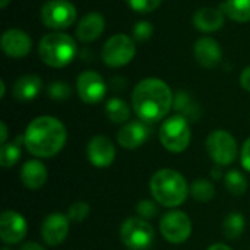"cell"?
I'll return each mask as SVG.
<instances>
[{
    "mask_svg": "<svg viewBox=\"0 0 250 250\" xmlns=\"http://www.w3.org/2000/svg\"><path fill=\"white\" fill-rule=\"evenodd\" d=\"M120 239L127 249L146 250L154 243L155 231L148 221L132 217L120 226Z\"/></svg>",
    "mask_w": 250,
    "mask_h": 250,
    "instance_id": "cell-7",
    "label": "cell"
},
{
    "mask_svg": "<svg viewBox=\"0 0 250 250\" xmlns=\"http://www.w3.org/2000/svg\"><path fill=\"white\" fill-rule=\"evenodd\" d=\"M105 28V19L98 12L86 13L76 26V37L83 42H91L101 37Z\"/></svg>",
    "mask_w": 250,
    "mask_h": 250,
    "instance_id": "cell-19",
    "label": "cell"
},
{
    "mask_svg": "<svg viewBox=\"0 0 250 250\" xmlns=\"http://www.w3.org/2000/svg\"><path fill=\"white\" fill-rule=\"evenodd\" d=\"M240 161H242L243 168L250 173V138L248 141H245V144H243V146H242V151H240Z\"/></svg>",
    "mask_w": 250,
    "mask_h": 250,
    "instance_id": "cell-34",
    "label": "cell"
},
{
    "mask_svg": "<svg viewBox=\"0 0 250 250\" xmlns=\"http://www.w3.org/2000/svg\"><path fill=\"white\" fill-rule=\"evenodd\" d=\"M0 86H1L0 98H3V97H4V94H6V85H4V81H0Z\"/></svg>",
    "mask_w": 250,
    "mask_h": 250,
    "instance_id": "cell-40",
    "label": "cell"
},
{
    "mask_svg": "<svg viewBox=\"0 0 250 250\" xmlns=\"http://www.w3.org/2000/svg\"><path fill=\"white\" fill-rule=\"evenodd\" d=\"M190 195L195 201L199 202H209L215 196V186L211 180L201 177L196 179L190 186Z\"/></svg>",
    "mask_w": 250,
    "mask_h": 250,
    "instance_id": "cell-26",
    "label": "cell"
},
{
    "mask_svg": "<svg viewBox=\"0 0 250 250\" xmlns=\"http://www.w3.org/2000/svg\"><path fill=\"white\" fill-rule=\"evenodd\" d=\"M28 231V224L23 215L16 211L7 209L0 215V240L4 245L21 243Z\"/></svg>",
    "mask_w": 250,
    "mask_h": 250,
    "instance_id": "cell-12",
    "label": "cell"
},
{
    "mask_svg": "<svg viewBox=\"0 0 250 250\" xmlns=\"http://www.w3.org/2000/svg\"><path fill=\"white\" fill-rule=\"evenodd\" d=\"M220 9L236 22L243 23L250 21V0H226Z\"/></svg>",
    "mask_w": 250,
    "mask_h": 250,
    "instance_id": "cell-24",
    "label": "cell"
},
{
    "mask_svg": "<svg viewBox=\"0 0 250 250\" xmlns=\"http://www.w3.org/2000/svg\"><path fill=\"white\" fill-rule=\"evenodd\" d=\"M89 212H91V208H89V205H88L86 202H83V201H76V202H73V204L69 207V209H67V217H69V220L73 221V223H81V221H85V220L88 218Z\"/></svg>",
    "mask_w": 250,
    "mask_h": 250,
    "instance_id": "cell-30",
    "label": "cell"
},
{
    "mask_svg": "<svg viewBox=\"0 0 250 250\" xmlns=\"http://www.w3.org/2000/svg\"><path fill=\"white\" fill-rule=\"evenodd\" d=\"M211 177L214 180H220L223 177V171H221V167L220 166H215L212 170H211Z\"/></svg>",
    "mask_w": 250,
    "mask_h": 250,
    "instance_id": "cell-38",
    "label": "cell"
},
{
    "mask_svg": "<svg viewBox=\"0 0 250 250\" xmlns=\"http://www.w3.org/2000/svg\"><path fill=\"white\" fill-rule=\"evenodd\" d=\"M149 192L157 204L166 208H177L186 201L190 188L179 171L173 168H161L152 174L149 180Z\"/></svg>",
    "mask_w": 250,
    "mask_h": 250,
    "instance_id": "cell-3",
    "label": "cell"
},
{
    "mask_svg": "<svg viewBox=\"0 0 250 250\" xmlns=\"http://www.w3.org/2000/svg\"><path fill=\"white\" fill-rule=\"evenodd\" d=\"M245 226H246V220H245L243 214L239 212V211H231L223 220V224H221L223 236L227 240L234 242V240H237L243 234Z\"/></svg>",
    "mask_w": 250,
    "mask_h": 250,
    "instance_id": "cell-23",
    "label": "cell"
},
{
    "mask_svg": "<svg viewBox=\"0 0 250 250\" xmlns=\"http://www.w3.org/2000/svg\"><path fill=\"white\" fill-rule=\"evenodd\" d=\"M76 92L86 104H98L104 100L107 85L104 78L94 70L82 72L76 79Z\"/></svg>",
    "mask_w": 250,
    "mask_h": 250,
    "instance_id": "cell-11",
    "label": "cell"
},
{
    "mask_svg": "<svg viewBox=\"0 0 250 250\" xmlns=\"http://www.w3.org/2000/svg\"><path fill=\"white\" fill-rule=\"evenodd\" d=\"M173 107L177 111V114L183 116L189 122H198L201 119L202 111H201L199 104L185 91H179L176 94Z\"/></svg>",
    "mask_w": 250,
    "mask_h": 250,
    "instance_id": "cell-22",
    "label": "cell"
},
{
    "mask_svg": "<svg viewBox=\"0 0 250 250\" xmlns=\"http://www.w3.org/2000/svg\"><path fill=\"white\" fill-rule=\"evenodd\" d=\"M240 85L243 89L249 91L250 92V66H248L246 69H243L242 75H240Z\"/></svg>",
    "mask_w": 250,
    "mask_h": 250,
    "instance_id": "cell-35",
    "label": "cell"
},
{
    "mask_svg": "<svg viewBox=\"0 0 250 250\" xmlns=\"http://www.w3.org/2000/svg\"><path fill=\"white\" fill-rule=\"evenodd\" d=\"M136 214L139 218L149 221L160 214V209L154 199H142L136 204Z\"/></svg>",
    "mask_w": 250,
    "mask_h": 250,
    "instance_id": "cell-29",
    "label": "cell"
},
{
    "mask_svg": "<svg viewBox=\"0 0 250 250\" xmlns=\"http://www.w3.org/2000/svg\"><path fill=\"white\" fill-rule=\"evenodd\" d=\"M21 154H22L21 145H18L16 142L1 145V148H0V164H1V167L9 168V167L15 166L19 161Z\"/></svg>",
    "mask_w": 250,
    "mask_h": 250,
    "instance_id": "cell-28",
    "label": "cell"
},
{
    "mask_svg": "<svg viewBox=\"0 0 250 250\" xmlns=\"http://www.w3.org/2000/svg\"><path fill=\"white\" fill-rule=\"evenodd\" d=\"M207 250H233L230 246L224 245V243H215V245H211Z\"/></svg>",
    "mask_w": 250,
    "mask_h": 250,
    "instance_id": "cell-39",
    "label": "cell"
},
{
    "mask_svg": "<svg viewBox=\"0 0 250 250\" xmlns=\"http://www.w3.org/2000/svg\"><path fill=\"white\" fill-rule=\"evenodd\" d=\"M189 123L190 122L180 114H174L166 119L160 126L158 133L161 145L167 151L174 154H180L188 149L192 139V130Z\"/></svg>",
    "mask_w": 250,
    "mask_h": 250,
    "instance_id": "cell-5",
    "label": "cell"
},
{
    "mask_svg": "<svg viewBox=\"0 0 250 250\" xmlns=\"http://www.w3.org/2000/svg\"><path fill=\"white\" fill-rule=\"evenodd\" d=\"M9 1H10V0H0V7H1V9H6V6L9 4Z\"/></svg>",
    "mask_w": 250,
    "mask_h": 250,
    "instance_id": "cell-41",
    "label": "cell"
},
{
    "mask_svg": "<svg viewBox=\"0 0 250 250\" xmlns=\"http://www.w3.org/2000/svg\"><path fill=\"white\" fill-rule=\"evenodd\" d=\"M67 139L64 125L53 116H40L29 122L23 141L28 152L38 158H51L59 154Z\"/></svg>",
    "mask_w": 250,
    "mask_h": 250,
    "instance_id": "cell-2",
    "label": "cell"
},
{
    "mask_svg": "<svg viewBox=\"0 0 250 250\" xmlns=\"http://www.w3.org/2000/svg\"><path fill=\"white\" fill-rule=\"evenodd\" d=\"M163 0H126L129 7L138 13H149L160 7Z\"/></svg>",
    "mask_w": 250,
    "mask_h": 250,
    "instance_id": "cell-32",
    "label": "cell"
},
{
    "mask_svg": "<svg viewBox=\"0 0 250 250\" xmlns=\"http://www.w3.org/2000/svg\"><path fill=\"white\" fill-rule=\"evenodd\" d=\"M136 54L133 38L126 34H116L110 37L101 51L103 62L110 67H122L129 64Z\"/></svg>",
    "mask_w": 250,
    "mask_h": 250,
    "instance_id": "cell-8",
    "label": "cell"
},
{
    "mask_svg": "<svg viewBox=\"0 0 250 250\" xmlns=\"http://www.w3.org/2000/svg\"><path fill=\"white\" fill-rule=\"evenodd\" d=\"M88 161L97 168H107L116 160V146L104 135H97L86 145Z\"/></svg>",
    "mask_w": 250,
    "mask_h": 250,
    "instance_id": "cell-13",
    "label": "cell"
},
{
    "mask_svg": "<svg viewBox=\"0 0 250 250\" xmlns=\"http://www.w3.org/2000/svg\"><path fill=\"white\" fill-rule=\"evenodd\" d=\"M160 231L168 243L182 245L192 234V221L186 212L173 209L161 217Z\"/></svg>",
    "mask_w": 250,
    "mask_h": 250,
    "instance_id": "cell-9",
    "label": "cell"
},
{
    "mask_svg": "<svg viewBox=\"0 0 250 250\" xmlns=\"http://www.w3.org/2000/svg\"><path fill=\"white\" fill-rule=\"evenodd\" d=\"M132 34H133V40H136V41H146V40H149L152 37L154 26L148 21H139L133 26Z\"/></svg>",
    "mask_w": 250,
    "mask_h": 250,
    "instance_id": "cell-33",
    "label": "cell"
},
{
    "mask_svg": "<svg viewBox=\"0 0 250 250\" xmlns=\"http://www.w3.org/2000/svg\"><path fill=\"white\" fill-rule=\"evenodd\" d=\"M105 114L110 119V122H113L116 125H123L129 120L130 110L125 100L114 97L105 103Z\"/></svg>",
    "mask_w": 250,
    "mask_h": 250,
    "instance_id": "cell-25",
    "label": "cell"
},
{
    "mask_svg": "<svg viewBox=\"0 0 250 250\" xmlns=\"http://www.w3.org/2000/svg\"><path fill=\"white\" fill-rule=\"evenodd\" d=\"M19 177L25 188L31 190H37V189H41L47 183L48 171L40 160H28L22 166L19 171Z\"/></svg>",
    "mask_w": 250,
    "mask_h": 250,
    "instance_id": "cell-18",
    "label": "cell"
},
{
    "mask_svg": "<svg viewBox=\"0 0 250 250\" xmlns=\"http://www.w3.org/2000/svg\"><path fill=\"white\" fill-rule=\"evenodd\" d=\"M129 250H132V249H129Z\"/></svg>",
    "mask_w": 250,
    "mask_h": 250,
    "instance_id": "cell-43",
    "label": "cell"
},
{
    "mask_svg": "<svg viewBox=\"0 0 250 250\" xmlns=\"http://www.w3.org/2000/svg\"><path fill=\"white\" fill-rule=\"evenodd\" d=\"M78 53L75 40L63 32H51L41 38L38 44V54L41 60L50 67H64L73 62Z\"/></svg>",
    "mask_w": 250,
    "mask_h": 250,
    "instance_id": "cell-4",
    "label": "cell"
},
{
    "mask_svg": "<svg viewBox=\"0 0 250 250\" xmlns=\"http://www.w3.org/2000/svg\"><path fill=\"white\" fill-rule=\"evenodd\" d=\"M174 95L170 86L158 78H146L136 83L132 92L135 114L145 123L163 120L171 110Z\"/></svg>",
    "mask_w": 250,
    "mask_h": 250,
    "instance_id": "cell-1",
    "label": "cell"
},
{
    "mask_svg": "<svg viewBox=\"0 0 250 250\" xmlns=\"http://www.w3.org/2000/svg\"><path fill=\"white\" fill-rule=\"evenodd\" d=\"M0 130H1V135H0V144H1V145H4V144H7V126H6V123H4V122H1V123H0Z\"/></svg>",
    "mask_w": 250,
    "mask_h": 250,
    "instance_id": "cell-37",
    "label": "cell"
},
{
    "mask_svg": "<svg viewBox=\"0 0 250 250\" xmlns=\"http://www.w3.org/2000/svg\"><path fill=\"white\" fill-rule=\"evenodd\" d=\"M224 183L227 190L234 196H242L248 190V180L239 170H230L224 176Z\"/></svg>",
    "mask_w": 250,
    "mask_h": 250,
    "instance_id": "cell-27",
    "label": "cell"
},
{
    "mask_svg": "<svg viewBox=\"0 0 250 250\" xmlns=\"http://www.w3.org/2000/svg\"><path fill=\"white\" fill-rule=\"evenodd\" d=\"M48 95L56 101H64L72 95V88L66 82L56 81L48 85Z\"/></svg>",
    "mask_w": 250,
    "mask_h": 250,
    "instance_id": "cell-31",
    "label": "cell"
},
{
    "mask_svg": "<svg viewBox=\"0 0 250 250\" xmlns=\"http://www.w3.org/2000/svg\"><path fill=\"white\" fill-rule=\"evenodd\" d=\"M78 12L69 0H50L41 9V21L51 29H66L76 21Z\"/></svg>",
    "mask_w": 250,
    "mask_h": 250,
    "instance_id": "cell-10",
    "label": "cell"
},
{
    "mask_svg": "<svg viewBox=\"0 0 250 250\" xmlns=\"http://www.w3.org/2000/svg\"><path fill=\"white\" fill-rule=\"evenodd\" d=\"M0 44H1V50L4 51V54L12 59H22L28 56V53L32 48L31 37L25 31L18 29V28L4 31L1 35Z\"/></svg>",
    "mask_w": 250,
    "mask_h": 250,
    "instance_id": "cell-15",
    "label": "cell"
},
{
    "mask_svg": "<svg viewBox=\"0 0 250 250\" xmlns=\"http://www.w3.org/2000/svg\"><path fill=\"white\" fill-rule=\"evenodd\" d=\"M41 89H42V81L40 76L22 75L15 81L12 94L18 101L26 103V101H32L34 98H37Z\"/></svg>",
    "mask_w": 250,
    "mask_h": 250,
    "instance_id": "cell-21",
    "label": "cell"
},
{
    "mask_svg": "<svg viewBox=\"0 0 250 250\" xmlns=\"http://www.w3.org/2000/svg\"><path fill=\"white\" fill-rule=\"evenodd\" d=\"M1 250H10V249H7V248H3V249Z\"/></svg>",
    "mask_w": 250,
    "mask_h": 250,
    "instance_id": "cell-42",
    "label": "cell"
},
{
    "mask_svg": "<svg viewBox=\"0 0 250 250\" xmlns=\"http://www.w3.org/2000/svg\"><path fill=\"white\" fill-rule=\"evenodd\" d=\"M19 250H45L40 243H37V242H26V243H23L22 246H21V249Z\"/></svg>",
    "mask_w": 250,
    "mask_h": 250,
    "instance_id": "cell-36",
    "label": "cell"
},
{
    "mask_svg": "<svg viewBox=\"0 0 250 250\" xmlns=\"http://www.w3.org/2000/svg\"><path fill=\"white\" fill-rule=\"evenodd\" d=\"M209 158L220 167L231 166L237 158V141L236 138L223 129L211 132L205 142Z\"/></svg>",
    "mask_w": 250,
    "mask_h": 250,
    "instance_id": "cell-6",
    "label": "cell"
},
{
    "mask_svg": "<svg viewBox=\"0 0 250 250\" xmlns=\"http://www.w3.org/2000/svg\"><path fill=\"white\" fill-rule=\"evenodd\" d=\"M226 22V15L217 7H201L193 15V25L202 32H212L223 28Z\"/></svg>",
    "mask_w": 250,
    "mask_h": 250,
    "instance_id": "cell-20",
    "label": "cell"
},
{
    "mask_svg": "<svg viewBox=\"0 0 250 250\" xmlns=\"http://www.w3.org/2000/svg\"><path fill=\"white\" fill-rule=\"evenodd\" d=\"M69 223L70 220L67 214H62V212L48 214L41 224V237L44 243H47L48 246L62 245L69 234V229H70Z\"/></svg>",
    "mask_w": 250,
    "mask_h": 250,
    "instance_id": "cell-14",
    "label": "cell"
},
{
    "mask_svg": "<svg viewBox=\"0 0 250 250\" xmlns=\"http://www.w3.org/2000/svg\"><path fill=\"white\" fill-rule=\"evenodd\" d=\"M193 53H195L196 62L205 69L217 67L223 59V50L218 41H215L211 37H202L196 40Z\"/></svg>",
    "mask_w": 250,
    "mask_h": 250,
    "instance_id": "cell-17",
    "label": "cell"
},
{
    "mask_svg": "<svg viewBox=\"0 0 250 250\" xmlns=\"http://www.w3.org/2000/svg\"><path fill=\"white\" fill-rule=\"evenodd\" d=\"M148 125L149 123H145L142 120L125 123L117 132V144L125 149H136L142 146L148 141L151 133Z\"/></svg>",
    "mask_w": 250,
    "mask_h": 250,
    "instance_id": "cell-16",
    "label": "cell"
}]
</instances>
